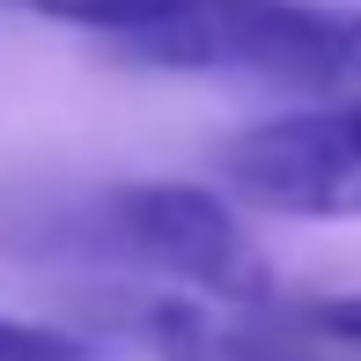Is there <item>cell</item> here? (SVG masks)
Listing matches in <instances>:
<instances>
[{
  "instance_id": "cell-1",
  "label": "cell",
  "mask_w": 361,
  "mask_h": 361,
  "mask_svg": "<svg viewBox=\"0 0 361 361\" xmlns=\"http://www.w3.org/2000/svg\"><path fill=\"white\" fill-rule=\"evenodd\" d=\"M140 67L170 74H251L273 89L354 104L361 96V8L317 0H155L126 37H111Z\"/></svg>"
},
{
  "instance_id": "cell-3",
  "label": "cell",
  "mask_w": 361,
  "mask_h": 361,
  "mask_svg": "<svg viewBox=\"0 0 361 361\" xmlns=\"http://www.w3.org/2000/svg\"><path fill=\"white\" fill-rule=\"evenodd\" d=\"M221 170H228V192L258 214L354 221L361 214V96L251 126L221 155Z\"/></svg>"
},
{
  "instance_id": "cell-6",
  "label": "cell",
  "mask_w": 361,
  "mask_h": 361,
  "mask_svg": "<svg viewBox=\"0 0 361 361\" xmlns=\"http://www.w3.org/2000/svg\"><path fill=\"white\" fill-rule=\"evenodd\" d=\"M15 8L44 15V23H74V30H104V37H126L155 0H15Z\"/></svg>"
},
{
  "instance_id": "cell-7",
  "label": "cell",
  "mask_w": 361,
  "mask_h": 361,
  "mask_svg": "<svg viewBox=\"0 0 361 361\" xmlns=\"http://www.w3.org/2000/svg\"><path fill=\"white\" fill-rule=\"evenodd\" d=\"M310 332H317L324 347H339V354H361V288L317 302V310H310Z\"/></svg>"
},
{
  "instance_id": "cell-2",
  "label": "cell",
  "mask_w": 361,
  "mask_h": 361,
  "mask_svg": "<svg viewBox=\"0 0 361 361\" xmlns=\"http://www.w3.org/2000/svg\"><path fill=\"white\" fill-rule=\"evenodd\" d=\"M104 236L126 258L200 288V302H266V258L251 251L243 221L207 185H126L104 200Z\"/></svg>"
},
{
  "instance_id": "cell-4",
  "label": "cell",
  "mask_w": 361,
  "mask_h": 361,
  "mask_svg": "<svg viewBox=\"0 0 361 361\" xmlns=\"http://www.w3.org/2000/svg\"><path fill=\"white\" fill-rule=\"evenodd\" d=\"M133 324L155 361H339V347H317V332L295 339L281 324H251L200 295H155V302H140Z\"/></svg>"
},
{
  "instance_id": "cell-5",
  "label": "cell",
  "mask_w": 361,
  "mask_h": 361,
  "mask_svg": "<svg viewBox=\"0 0 361 361\" xmlns=\"http://www.w3.org/2000/svg\"><path fill=\"white\" fill-rule=\"evenodd\" d=\"M0 361H96V347L67 324H30V317H0Z\"/></svg>"
}]
</instances>
